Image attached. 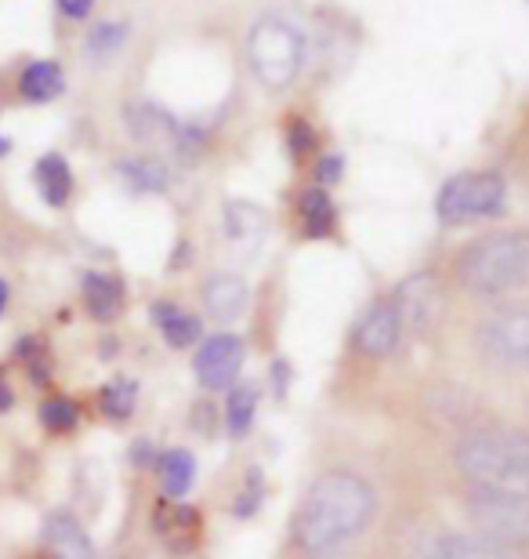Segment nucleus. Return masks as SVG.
Returning a JSON list of instances; mask_svg holds the SVG:
<instances>
[{"label": "nucleus", "mask_w": 529, "mask_h": 559, "mask_svg": "<svg viewBox=\"0 0 529 559\" xmlns=\"http://www.w3.org/2000/svg\"><path fill=\"white\" fill-rule=\"evenodd\" d=\"M418 559H515V552L479 534H428L418 542Z\"/></svg>", "instance_id": "10"}, {"label": "nucleus", "mask_w": 529, "mask_h": 559, "mask_svg": "<svg viewBox=\"0 0 529 559\" xmlns=\"http://www.w3.org/2000/svg\"><path fill=\"white\" fill-rule=\"evenodd\" d=\"M196 479V457L189 451H167L160 457V484H164V495L171 498H182Z\"/></svg>", "instance_id": "19"}, {"label": "nucleus", "mask_w": 529, "mask_h": 559, "mask_svg": "<svg viewBox=\"0 0 529 559\" xmlns=\"http://www.w3.org/2000/svg\"><path fill=\"white\" fill-rule=\"evenodd\" d=\"M84 306L95 320H112L123 309V284L109 273H84L81 280Z\"/></svg>", "instance_id": "15"}, {"label": "nucleus", "mask_w": 529, "mask_h": 559, "mask_svg": "<svg viewBox=\"0 0 529 559\" xmlns=\"http://www.w3.org/2000/svg\"><path fill=\"white\" fill-rule=\"evenodd\" d=\"M55 4H59L62 15L73 19V22H84L95 11V0H55Z\"/></svg>", "instance_id": "26"}, {"label": "nucleus", "mask_w": 529, "mask_h": 559, "mask_svg": "<svg viewBox=\"0 0 529 559\" xmlns=\"http://www.w3.org/2000/svg\"><path fill=\"white\" fill-rule=\"evenodd\" d=\"M40 425L48 432H73L81 425V411L70 396H48L40 404Z\"/></svg>", "instance_id": "23"}, {"label": "nucleus", "mask_w": 529, "mask_h": 559, "mask_svg": "<svg viewBox=\"0 0 529 559\" xmlns=\"http://www.w3.org/2000/svg\"><path fill=\"white\" fill-rule=\"evenodd\" d=\"M243 367V342L236 334H214L196 353V378L204 389H229Z\"/></svg>", "instance_id": "9"}, {"label": "nucleus", "mask_w": 529, "mask_h": 559, "mask_svg": "<svg viewBox=\"0 0 529 559\" xmlns=\"http://www.w3.org/2000/svg\"><path fill=\"white\" fill-rule=\"evenodd\" d=\"M8 153H11V139L0 135V156H8Z\"/></svg>", "instance_id": "31"}, {"label": "nucleus", "mask_w": 529, "mask_h": 559, "mask_svg": "<svg viewBox=\"0 0 529 559\" xmlns=\"http://www.w3.org/2000/svg\"><path fill=\"white\" fill-rule=\"evenodd\" d=\"M468 520L479 531V538H486L501 549H519L529 545V501L512 495H493V490H471L468 501Z\"/></svg>", "instance_id": "6"}, {"label": "nucleus", "mask_w": 529, "mask_h": 559, "mask_svg": "<svg viewBox=\"0 0 529 559\" xmlns=\"http://www.w3.org/2000/svg\"><path fill=\"white\" fill-rule=\"evenodd\" d=\"M298 211H301V222H305L309 237H326V233L334 229V200H330V193H323V189L301 193Z\"/></svg>", "instance_id": "20"}, {"label": "nucleus", "mask_w": 529, "mask_h": 559, "mask_svg": "<svg viewBox=\"0 0 529 559\" xmlns=\"http://www.w3.org/2000/svg\"><path fill=\"white\" fill-rule=\"evenodd\" d=\"M399 338H402V317L396 309V298L374 301V306L363 312V320L356 323V334H352L356 349L370 356V360L388 356L399 345Z\"/></svg>", "instance_id": "8"}, {"label": "nucleus", "mask_w": 529, "mask_h": 559, "mask_svg": "<svg viewBox=\"0 0 529 559\" xmlns=\"http://www.w3.org/2000/svg\"><path fill=\"white\" fill-rule=\"evenodd\" d=\"M8 301H11V287H8V280L0 276V317L8 312Z\"/></svg>", "instance_id": "30"}, {"label": "nucleus", "mask_w": 529, "mask_h": 559, "mask_svg": "<svg viewBox=\"0 0 529 559\" xmlns=\"http://www.w3.org/2000/svg\"><path fill=\"white\" fill-rule=\"evenodd\" d=\"M123 44H128V26L123 22H98V26L87 29L84 51L92 62H109Z\"/></svg>", "instance_id": "21"}, {"label": "nucleus", "mask_w": 529, "mask_h": 559, "mask_svg": "<svg viewBox=\"0 0 529 559\" xmlns=\"http://www.w3.org/2000/svg\"><path fill=\"white\" fill-rule=\"evenodd\" d=\"M457 280L471 295H504L529 284V233L504 229L471 240L457 259Z\"/></svg>", "instance_id": "3"}, {"label": "nucleus", "mask_w": 529, "mask_h": 559, "mask_svg": "<svg viewBox=\"0 0 529 559\" xmlns=\"http://www.w3.org/2000/svg\"><path fill=\"white\" fill-rule=\"evenodd\" d=\"M62 92H65V73L55 59H37L19 73V95L26 98V103H37V106L55 103Z\"/></svg>", "instance_id": "14"}, {"label": "nucleus", "mask_w": 529, "mask_h": 559, "mask_svg": "<svg viewBox=\"0 0 529 559\" xmlns=\"http://www.w3.org/2000/svg\"><path fill=\"white\" fill-rule=\"evenodd\" d=\"M117 171L123 182L131 189H139V193H164L167 182H171L167 167L160 160H153V156H131V160H120Z\"/></svg>", "instance_id": "18"}, {"label": "nucleus", "mask_w": 529, "mask_h": 559, "mask_svg": "<svg viewBox=\"0 0 529 559\" xmlns=\"http://www.w3.org/2000/svg\"><path fill=\"white\" fill-rule=\"evenodd\" d=\"M225 222H229V237L232 240H251L262 233V211L251 204H229L225 211Z\"/></svg>", "instance_id": "25"}, {"label": "nucleus", "mask_w": 529, "mask_h": 559, "mask_svg": "<svg viewBox=\"0 0 529 559\" xmlns=\"http://www.w3.org/2000/svg\"><path fill=\"white\" fill-rule=\"evenodd\" d=\"M153 320L167 338V345H175V349H185V345H193L200 338V320L182 306H175V301H153Z\"/></svg>", "instance_id": "16"}, {"label": "nucleus", "mask_w": 529, "mask_h": 559, "mask_svg": "<svg viewBox=\"0 0 529 559\" xmlns=\"http://www.w3.org/2000/svg\"><path fill=\"white\" fill-rule=\"evenodd\" d=\"M204 306L211 317L221 323L240 320L247 309V284L232 273H214L204 284Z\"/></svg>", "instance_id": "12"}, {"label": "nucleus", "mask_w": 529, "mask_h": 559, "mask_svg": "<svg viewBox=\"0 0 529 559\" xmlns=\"http://www.w3.org/2000/svg\"><path fill=\"white\" fill-rule=\"evenodd\" d=\"M290 150L294 153L312 150V128L305 124V120H294V124H290Z\"/></svg>", "instance_id": "27"}, {"label": "nucleus", "mask_w": 529, "mask_h": 559, "mask_svg": "<svg viewBox=\"0 0 529 559\" xmlns=\"http://www.w3.org/2000/svg\"><path fill=\"white\" fill-rule=\"evenodd\" d=\"M476 342L490 364L512 367V371H529V301L504 306L482 320Z\"/></svg>", "instance_id": "7"}, {"label": "nucleus", "mask_w": 529, "mask_h": 559, "mask_svg": "<svg viewBox=\"0 0 529 559\" xmlns=\"http://www.w3.org/2000/svg\"><path fill=\"white\" fill-rule=\"evenodd\" d=\"M134 400H139V385L128 382V378H117L98 393V407L112 421H128L134 415Z\"/></svg>", "instance_id": "22"}, {"label": "nucleus", "mask_w": 529, "mask_h": 559, "mask_svg": "<svg viewBox=\"0 0 529 559\" xmlns=\"http://www.w3.org/2000/svg\"><path fill=\"white\" fill-rule=\"evenodd\" d=\"M454 462L476 490L529 501V432L476 429L457 443Z\"/></svg>", "instance_id": "2"}, {"label": "nucleus", "mask_w": 529, "mask_h": 559, "mask_svg": "<svg viewBox=\"0 0 529 559\" xmlns=\"http://www.w3.org/2000/svg\"><path fill=\"white\" fill-rule=\"evenodd\" d=\"M33 182L40 189V200L48 207H65L73 197V171L62 153H44L33 167Z\"/></svg>", "instance_id": "13"}, {"label": "nucleus", "mask_w": 529, "mask_h": 559, "mask_svg": "<svg viewBox=\"0 0 529 559\" xmlns=\"http://www.w3.org/2000/svg\"><path fill=\"white\" fill-rule=\"evenodd\" d=\"M504 204H508V186L497 171H465L438 189L435 211L446 226H468L501 215Z\"/></svg>", "instance_id": "5"}, {"label": "nucleus", "mask_w": 529, "mask_h": 559, "mask_svg": "<svg viewBox=\"0 0 529 559\" xmlns=\"http://www.w3.org/2000/svg\"><path fill=\"white\" fill-rule=\"evenodd\" d=\"M374 509L377 498L363 476L326 473L309 487L305 501H301L294 520V538L312 556L334 552L370 527Z\"/></svg>", "instance_id": "1"}, {"label": "nucleus", "mask_w": 529, "mask_h": 559, "mask_svg": "<svg viewBox=\"0 0 529 559\" xmlns=\"http://www.w3.org/2000/svg\"><path fill=\"white\" fill-rule=\"evenodd\" d=\"M316 175H320V182H337V178H341V156H323Z\"/></svg>", "instance_id": "28"}, {"label": "nucleus", "mask_w": 529, "mask_h": 559, "mask_svg": "<svg viewBox=\"0 0 529 559\" xmlns=\"http://www.w3.org/2000/svg\"><path fill=\"white\" fill-rule=\"evenodd\" d=\"M40 542L51 559H95L92 538H87L84 527L70 512H51V516L44 520Z\"/></svg>", "instance_id": "11"}, {"label": "nucleus", "mask_w": 529, "mask_h": 559, "mask_svg": "<svg viewBox=\"0 0 529 559\" xmlns=\"http://www.w3.org/2000/svg\"><path fill=\"white\" fill-rule=\"evenodd\" d=\"M254 411H257V393L251 385L247 389H236L229 396V432L232 436H243L247 429L254 425Z\"/></svg>", "instance_id": "24"}, {"label": "nucleus", "mask_w": 529, "mask_h": 559, "mask_svg": "<svg viewBox=\"0 0 529 559\" xmlns=\"http://www.w3.org/2000/svg\"><path fill=\"white\" fill-rule=\"evenodd\" d=\"M128 128L134 139L142 142H156V139H182V128L175 124V117L167 109L153 106V103H139L128 109Z\"/></svg>", "instance_id": "17"}, {"label": "nucleus", "mask_w": 529, "mask_h": 559, "mask_svg": "<svg viewBox=\"0 0 529 559\" xmlns=\"http://www.w3.org/2000/svg\"><path fill=\"white\" fill-rule=\"evenodd\" d=\"M15 407V389L8 385V378L0 374V415H4V411H11Z\"/></svg>", "instance_id": "29"}, {"label": "nucleus", "mask_w": 529, "mask_h": 559, "mask_svg": "<svg viewBox=\"0 0 529 559\" xmlns=\"http://www.w3.org/2000/svg\"><path fill=\"white\" fill-rule=\"evenodd\" d=\"M247 62L265 87L284 92L298 81L301 66H305V37L290 19L265 15L247 33Z\"/></svg>", "instance_id": "4"}]
</instances>
